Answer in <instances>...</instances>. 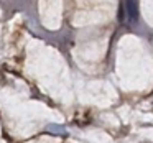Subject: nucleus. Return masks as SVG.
I'll list each match as a JSON object with an SVG mask.
<instances>
[{
  "label": "nucleus",
  "instance_id": "f257e3e1",
  "mask_svg": "<svg viewBox=\"0 0 153 143\" xmlns=\"http://www.w3.org/2000/svg\"><path fill=\"white\" fill-rule=\"evenodd\" d=\"M125 15H127V20L130 23H137L138 21V4L137 0H125Z\"/></svg>",
  "mask_w": 153,
  "mask_h": 143
}]
</instances>
